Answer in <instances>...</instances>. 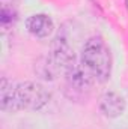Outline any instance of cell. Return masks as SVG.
Instances as JSON below:
<instances>
[{"instance_id": "5", "label": "cell", "mask_w": 128, "mask_h": 129, "mask_svg": "<svg viewBox=\"0 0 128 129\" xmlns=\"http://www.w3.org/2000/svg\"><path fill=\"white\" fill-rule=\"evenodd\" d=\"M26 29L36 38H48L54 30V23L45 14H35L26 20Z\"/></svg>"}, {"instance_id": "6", "label": "cell", "mask_w": 128, "mask_h": 129, "mask_svg": "<svg viewBox=\"0 0 128 129\" xmlns=\"http://www.w3.org/2000/svg\"><path fill=\"white\" fill-rule=\"evenodd\" d=\"M0 104H2L3 111L17 113L21 110L18 105V101H17L15 84H12L6 77L2 78V84H0Z\"/></svg>"}, {"instance_id": "1", "label": "cell", "mask_w": 128, "mask_h": 129, "mask_svg": "<svg viewBox=\"0 0 128 129\" xmlns=\"http://www.w3.org/2000/svg\"><path fill=\"white\" fill-rule=\"evenodd\" d=\"M80 68L94 83H105L112 74V53L101 38H91L80 57Z\"/></svg>"}, {"instance_id": "4", "label": "cell", "mask_w": 128, "mask_h": 129, "mask_svg": "<svg viewBox=\"0 0 128 129\" xmlns=\"http://www.w3.org/2000/svg\"><path fill=\"white\" fill-rule=\"evenodd\" d=\"M125 108H127V102L124 96H121L116 92H105L99 98V110L109 119H116L122 116Z\"/></svg>"}, {"instance_id": "3", "label": "cell", "mask_w": 128, "mask_h": 129, "mask_svg": "<svg viewBox=\"0 0 128 129\" xmlns=\"http://www.w3.org/2000/svg\"><path fill=\"white\" fill-rule=\"evenodd\" d=\"M17 90V101L21 110H41L50 101V92L39 83L35 81H23L15 84Z\"/></svg>"}, {"instance_id": "2", "label": "cell", "mask_w": 128, "mask_h": 129, "mask_svg": "<svg viewBox=\"0 0 128 129\" xmlns=\"http://www.w3.org/2000/svg\"><path fill=\"white\" fill-rule=\"evenodd\" d=\"M77 66L75 63V53L74 50L68 45V42L57 38L54 39L51 50L47 57V63L44 64L45 68V75L44 78H54L59 74L68 75L74 68Z\"/></svg>"}]
</instances>
